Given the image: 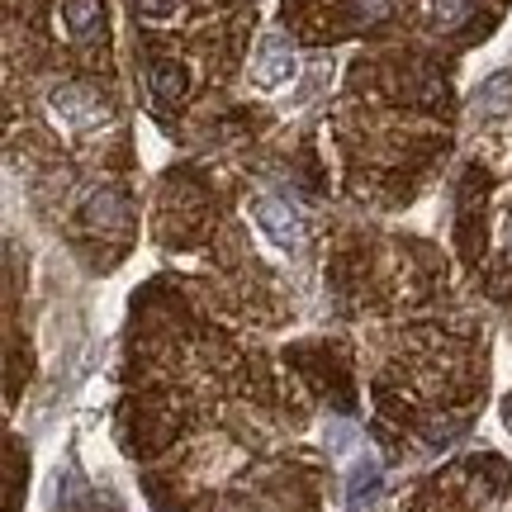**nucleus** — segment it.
Returning a JSON list of instances; mask_svg holds the SVG:
<instances>
[{"mask_svg":"<svg viewBox=\"0 0 512 512\" xmlns=\"http://www.w3.org/2000/svg\"><path fill=\"white\" fill-rule=\"evenodd\" d=\"M48 114L62 133H95V128L110 124V105L91 86H57L48 95Z\"/></svg>","mask_w":512,"mask_h":512,"instance_id":"obj_1","label":"nucleus"},{"mask_svg":"<svg viewBox=\"0 0 512 512\" xmlns=\"http://www.w3.org/2000/svg\"><path fill=\"white\" fill-rule=\"evenodd\" d=\"M252 223L280 247V252H299V247H304V219H299L285 200H275V195H256Z\"/></svg>","mask_w":512,"mask_h":512,"instance_id":"obj_2","label":"nucleus"},{"mask_svg":"<svg viewBox=\"0 0 512 512\" xmlns=\"http://www.w3.org/2000/svg\"><path fill=\"white\" fill-rule=\"evenodd\" d=\"M294 72H299V57H294V48L285 43V38H261V48H256L252 57V86H261V91H280V86H290Z\"/></svg>","mask_w":512,"mask_h":512,"instance_id":"obj_3","label":"nucleus"},{"mask_svg":"<svg viewBox=\"0 0 512 512\" xmlns=\"http://www.w3.org/2000/svg\"><path fill=\"white\" fill-rule=\"evenodd\" d=\"M342 475H347V503H351V512H361V503L380 489V456L366 446L361 456H351L347 465H342Z\"/></svg>","mask_w":512,"mask_h":512,"instance_id":"obj_4","label":"nucleus"},{"mask_svg":"<svg viewBox=\"0 0 512 512\" xmlns=\"http://www.w3.org/2000/svg\"><path fill=\"white\" fill-rule=\"evenodd\" d=\"M147 81H152V95L162 100V105H176L185 95V67L181 62H171V57H162V62H152V72H147Z\"/></svg>","mask_w":512,"mask_h":512,"instance_id":"obj_5","label":"nucleus"},{"mask_svg":"<svg viewBox=\"0 0 512 512\" xmlns=\"http://www.w3.org/2000/svg\"><path fill=\"white\" fill-rule=\"evenodd\" d=\"M100 19H105V5L100 0H67L62 5V29L72 38H91L100 29Z\"/></svg>","mask_w":512,"mask_h":512,"instance_id":"obj_6","label":"nucleus"},{"mask_svg":"<svg viewBox=\"0 0 512 512\" xmlns=\"http://www.w3.org/2000/svg\"><path fill=\"white\" fill-rule=\"evenodd\" d=\"M323 446H328V456L337 460V465H347L351 456L366 451V437H361L351 422H328V427H323Z\"/></svg>","mask_w":512,"mask_h":512,"instance_id":"obj_7","label":"nucleus"},{"mask_svg":"<svg viewBox=\"0 0 512 512\" xmlns=\"http://www.w3.org/2000/svg\"><path fill=\"white\" fill-rule=\"evenodd\" d=\"M124 214H128V204L119 190H100V195L86 204V223H91V228H124Z\"/></svg>","mask_w":512,"mask_h":512,"instance_id":"obj_8","label":"nucleus"},{"mask_svg":"<svg viewBox=\"0 0 512 512\" xmlns=\"http://www.w3.org/2000/svg\"><path fill=\"white\" fill-rule=\"evenodd\" d=\"M470 15V0H432V24L437 29H456Z\"/></svg>","mask_w":512,"mask_h":512,"instance_id":"obj_9","label":"nucleus"},{"mask_svg":"<svg viewBox=\"0 0 512 512\" xmlns=\"http://www.w3.org/2000/svg\"><path fill=\"white\" fill-rule=\"evenodd\" d=\"M133 10L147 19H171L176 10H181V0H133Z\"/></svg>","mask_w":512,"mask_h":512,"instance_id":"obj_10","label":"nucleus"},{"mask_svg":"<svg viewBox=\"0 0 512 512\" xmlns=\"http://www.w3.org/2000/svg\"><path fill=\"white\" fill-rule=\"evenodd\" d=\"M351 5H356V19H366V24L389 15V0H351Z\"/></svg>","mask_w":512,"mask_h":512,"instance_id":"obj_11","label":"nucleus"},{"mask_svg":"<svg viewBox=\"0 0 512 512\" xmlns=\"http://www.w3.org/2000/svg\"><path fill=\"white\" fill-rule=\"evenodd\" d=\"M503 242L512 247V204H508V214H503Z\"/></svg>","mask_w":512,"mask_h":512,"instance_id":"obj_12","label":"nucleus"}]
</instances>
